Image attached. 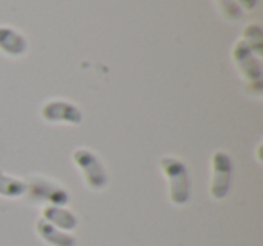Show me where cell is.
Listing matches in <instances>:
<instances>
[{"label": "cell", "instance_id": "obj_9", "mask_svg": "<svg viewBox=\"0 0 263 246\" xmlns=\"http://www.w3.org/2000/svg\"><path fill=\"white\" fill-rule=\"evenodd\" d=\"M241 40L245 42V45H247L249 49H251L252 52H256L258 56H261V29H259L258 26H247L243 29V38Z\"/></svg>", "mask_w": 263, "mask_h": 246}, {"label": "cell", "instance_id": "obj_1", "mask_svg": "<svg viewBox=\"0 0 263 246\" xmlns=\"http://www.w3.org/2000/svg\"><path fill=\"white\" fill-rule=\"evenodd\" d=\"M161 171L170 181V199L175 205H184L190 201V189L191 181L187 176V169L179 158L173 156H162L159 160Z\"/></svg>", "mask_w": 263, "mask_h": 246}, {"label": "cell", "instance_id": "obj_12", "mask_svg": "<svg viewBox=\"0 0 263 246\" xmlns=\"http://www.w3.org/2000/svg\"><path fill=\"white\" fill-rule=\"evenodd\" d=\"M234 4L240 8V11H251V9H254L256 0H234Z\"/></svg>", "mask_w": 263, "mask_h": 246}, {"label": "cell", "instance_id": "obj_2", "mask_svg": "<svg viewBox=\"0 0 263 246\" xmlns=\"http://www.w3.org/2000/svg\"><path fill=\"white\" fill-rule=\"evenodd\" d=\"M72 158H74V163H76L81 173H83V178L88 187L96 189V191L105 187L106 185L105 167L101 166V162H99V158L94 153L85 148H80L72 153Z\"/></svg>", "mask_w": 263, "mask_h": 246}, {"label": "cell", "instance_id": "obj_8", "mask_svg": "<svg viewBox=\"0 0 263 246\" xmlns=\"http://www.w3.org/2000/svg\"><path fill=\"white\" fill-rule=\"evenodd\" d=\"M45 217L51 224H56V227H62L65 228V230H70V228L76 227V217L72 216V214L69 212V210L62 209V207H49V209L44 210Z\"/></svg>", "mask_w": 263, "mask_h": 246}, {"label": "cell", "instance_id": "obj_5", "mask_svg": "<svg viewBox=\"0 0 263 246\" xmlns=\"http://www.w3.org/2000/svg\"><path fill=\"white\" fill-rule=\"evenodd\" d=\"M42 117L49 122L80 124L81 113L74 105L65 101H49L42 106Z\"/></svg>", "mask_w": 263, "mask_h": 246}, {"label": "cell", "instance_id": "obj_11", "mask_svg": "<svg viewBox=\"0 0 263 246\" xmlns=\"http://www.w3.org/2000/svg\"><path fill=\"white\" fill-rule=\"evenodd\" d=\"M216 4H218V9L223 15V18L231 20V22L240 20L241 11H240V8L234 4V0H216Z\"/></svg>", "mask_w": 263, "mask_h": 246}, {"label": "cell", "instance_id": "obj_6", "mask_svg": "<svg viewBox=\"0 0 263 246\" xmlns=\"http://www.w3.org/2000/svg\"><path fill=\"white\" fill-rule=\"evenodd\" d=\"M0 51L13 58H18L27 51V42L15 29L0 26Z\"/></svg>", "mask_w": 263, "mask_h": 246}, {"label": "cell", "instance_id": "obj_3", "mask_svg": "<svg viewBox=\"0 0 263 246\" xmlns=\"http://www.w3.org/2000/svg\"><path fill=\"white\" fill-rule=\"evenodd\" d=\"M213 180H211V196L215 199H222L231 189V176H233V163L229 155L223 151H215L211 156Z\"/></svg>", "mask_w": 263, "mask_h": 246}, {"label": "cell", "instance_id": "obj_4", "mask_svg": "<svg viewBox=\"0 0 263 246\" xmlns=\"http://www.w3.org/2000/svg\"><path fill=\"white\" fill-rule=\"evenodd\" d=\"M233 59L236 63L240 74L249 83L256 85V87L261 85V67H259V61L252 56V51L245 45L243 40H238L233 45Z\"/></svg>", "mask_w": 263, "mask_h": 246}, {"label": "cell", "instance_id": "obj_10", "mask_svg": "<svg viewBox=\"0 0 263 246\" xmlns=\"http://www.w3.org/2000/svg\"><path fill=\"white\" fill-rule=\"evenodd\" d=\"M24 191H26V187H24L22 181L15 180V178H11L9 174L0 173V194L20 196Z\"/></svg>", "mask_w": 263, "mask_h": 246}, {"label": "cell", "instance_id": "obj_7", "mask_svg": "<svg viewBox=\"0 0 263 246\" xmlns=\"http://www.w3.org/2000/svg\"><path fill=\"white\" fill-rule=\"evenodd\" d=\"M36 230H38V234H40V237L52 246H74L76 244V239L70 237L69 234H63V232L56 230L54 224H51L45 219L38 221Z\"/></svg>", "mask_w": 263, "mask_h": 246}]
</instances>
